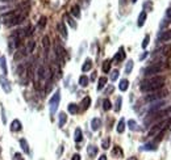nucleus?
<instances>
[{"instance_id": "nucleus-1", "label": "nucleus", "mask_w": 171, "mask_h": 160, "mask_svg": "<svg viewBox=\"0 0 171 160\" xmlns=\"http://www.w3.org/2000/svg\"><path fill=\"white\" fill-rule=\"evenodd\" d=\"M163 85H165V76H157L155 75L154 78L146 79L141 83L139 85V89L142 92H154L158 91V89H162Z\"/></svg>"}, {"instance_id": "nucleus-2", "label": "nucleus", "mask_w": 171, "mask_h": 160, "mask_svg": "<svg viewBox=\"0 0 171 160\" xmlns=\"http://www.w3.org/2000/svg\"><path fill=\"white\" fill-rule=\"evenodd\" d=\"M170 112H171V106H170V108H167V109L160 110V112H154V113H151V114H149V117H147L146 119H145V125L149 126L150 123H155L157 121L162 119V118L165 117V115H167Z\"/></svg>"}, {"instance_id": "nucleus-3", "label": "nucleus", "mask_w": 171, "mask_h": 160, "mask_svg": "<svg viewBox=\"0 0 171 160\" xmlns=\"http://www.w3.org/2000/svg\"><path fill=\"white\" fill-rule=\"evenodd\" d=\"M163 68H165V64L162 63H153L149 67H146L144 70V75L145 76H151V75H157V73L162 72Z\"/></svg>"}, {"instance_id": "nucleus-4", "label": "nucleus", "mask_w": 171, "mask_h": 160, "mask_svg": "<svg viewBox=\"0 0 171 160\" xmlns=\"http://www.w3.org/2000/svg\"><path fill=\"white\" fill-rule=\"evenodd\" d=\"M167 94V92L166 91H162V89H158V91H154V92H150V94H147L146 97H145V101L147 102H154V101H159L160 99H163V97Z\"/></svg>"}, {"instance_id": "nucleus-5", "label": "nucleus", "mask_w": 171, "mask_h": 160, "mask_svg": "<svg viewBox=\"0 0 171 160\" xmlns=\"http://www.w3.org/2000/svg\"><path fill=\"white\" fill-rule=\"evenodd\" d=\"M166 127H168L167 125V121H163V122L160 123H154V126H153V129L147 133V136H154V135H158L159 133H162L163 130H165Z\"/></svg>"}, {"instance_id": "nucleus-6", "label": "nucleus", "mask_w": 171, "mask_h": 160, "mask_svg": "<svg viewBox=\"0 0 171 160\" xmlns=\"http://www.w3.org/2000/svg\"><path fill=\"white\" fill-rule=\"evenodd\" d=\"M59 100H61V92H59V89H58V91H55V93L53 94L51 99H50V101H49L50 112H51V114H54V113L57 112V108H58V104H59Z\"/></svg>"}, {"instance_id": "nucleus-7", "label": "nucleus", "mask_w": 171, "mask_h": 160, "mask_svg": "<svg viewBox=\"0 0 171 160\" xmlns=\"http://www.w3.org/2000/svg\"><path fill=\"white\" fill-rule=\"evenodd\" d=\"M0 84H1L3 91H5V92H7V93H9V92L12 91V87H11V83H9V80H8V79H7V76H5V75L0 76Z\"/></svg>"}, {"instance_id": "nucleus-8", "label": "nucleus", "mask_w": 171, "mask_h": 160, "mask_svg": "<svg viewBox=\"0 0 171 160\" xmlns=\"http://www.w3.org/2000/svg\"><path fill=\"white\" fill-rule=\"evenodd\" d=\"M171 41V30H165L160 31L158 36V42H167Z\"/></svg>"}, {"instance_id": "nucleus-9", "label": "nucleus", "mask_w": 171, "mask_h": 160, "mask_svg": "<svg viewBox=\"0 0 171 160\" xmlns=\"http://www.w3.org/2000/svg\"><path fill=\"white\" fill-rule=\"evenodd\" d=\"M26 54H28L26 49H17L16 50V54L13 55V60H15V62H20L24 57H26Z\"/></svg>"}, {"instance_id": "nucleus-10", "label": "nucleus", "mask_w": 171, "mask_h": 160, "mask_svg": "<svg viewBox=\"0 0 171 160\" xmlns=\"http://www.w3.org/2000/svg\"><path fill=\"white\" fill-rule=\"evenodd\" d=\"M20 39H17V38H15V37H12L11 36L9 37V42H8V46H9V50L11 51H13V50H16L18 46H20Z\"/></svg>"}, {"instance_id": "nucleus-11", "label": "nucleus", "mask_w": 171, "mask_h": 160, "mask_svg": "<svg viewBox=\"0 0 171 160\" xmlns=\"http://www.w3.org/2000/svg\"><path fill=\"white\" fill-rule=\"evenodd\" d=\"M124 59H125V51H124L122 47H120V49H118V51L116 52L115 58H113V62L120 63V62H122Z\"/></svg>"}, {"instance_id": "nucleus-12", "label": "nucleus", "mask_w": 171, "mask_h": 160, "mask_svg": "<svg viewBox=\"0 0 171 160\" xmlns=\"http://www.w3.org/2000/svg\"><path fill=\"white\" fill-rule=\"evenodd\" d=\"M166 105V102L165 101H157V102H154V104H153V106L150 108L149 109V114H151V113H154V112H158V110L160 109V108H163Z\"/></svg>"}, {"instance_id": "nucleus-13", "label": "nucleus", "mask_w": 171, "mask_h": 160, "mask_svg": "<svg viewBox=\"0 0 171 160\" xmlns=\"http://www.w3.org/2000/svg\"><path fill=\"white\" fill-rule=\"evenodd\" d=\"M57 29H58V31H59V34L63 37V38H67V29H66V25H65V22L63 21H61V22H58V25H57Z\"/></svg>"}, {"instance_id": "nucleus-14", "label": "nucleus", "mask_w": 171, "mask_h": 160, "mask_svg": "<svg viewBox=\"0 0 171 160\" xmlns=\"http://www.w3.org/2000/svg\"><path fill=\"white\" fill-rule=\"evenodd\" d=\"M55 54H57V58L62 62L63 57H65V50H63V47L61 46L59 43L57 42V45H55Z\"/></svg>"}, {"instance_id": "nucleus-15", "label": "nucleus", "mask_w": 171, "mask_h": 160, "mask_svg": "<svg viewBox=\"0 0 171 160\" xmlns=\"http://www.w3.org/2000/svg\"><path fill=\"white\" fill-rule=\"evenodd\" d=\"M87 154H88L89 157H95L97 155V147L94 146V144H89V146L87 147Z\"/></svg>"}, {"instance_id": "nucleus-16", "label": "nucleus", "mask_w": 171, "mask_h": 160, "mask_svg": "<svg viewBox=\"0 0 171 160\" xmlns=\"http://www.w3.org/2000/svg\"><path fill=\"white\" fill-rule=\"evenodd\" d=\"M100 126H101V121H100V118H94V119L91 121V129L94 131L99 130Z\"/></svg>"}, {"instance_id": "nucleus-17", "label": "nucleus", "mask_w": 171, "mask_h": 160, "mask_svg": "<svg viewBox=\"0 0 171 160\" xmlns=\"http://www.w3.org/2000/svg\"><path fill=\"white\" fill-rule=\"evenodd\" d=\"M92 68V60L91 59H86L83 63V66H82V71L83 72H88L89 70Z\"/></svg>"}, {"instance_id": "nucleus-18", "label": "nucleus", "mask_w": 171, "mask_h": 160, "mask_svg": "<svg viewBox=\"0 0 171 160\" xmlns=\"http://www.w3.org/2000/svg\"><path fill=\"white\" fill-rule=\"evenodd\" d=\"M146 17H147L146 10H144V12L139 13V16H138V22H137V25H138V26H144L145 21H146Z\"/></svg>"}, {"instance_id": "nucleus-19", "label": "nucleus", "mask_w": 171, "mask_h": 160, "mask_svg": "<svg viewBox=\"0 0 171 160\" xmlns=\"http://www.w3.org/2000/svg\"><path fill=\"white\" fill-rule=\"evenodd\" d=\"M71 15H72L74 17H76V18L80 17V8H79L78 4H75V5L71 7Z\"/></svg>"}, {"instance_id": "nucleus-20", "label": "nucleus", "mask_w": 171, "mask_h": 160, "mask_svg": "<svg viewBox=\"0 0 171 160\" xmlns=\"http://www.w3.org/2000/svg\"><path fill=\"white\" fill-rule=\"evenodd\" d=\"M42 46H44V49H45V52H49V49H50V39H49V37L47 36H45L44 38H42Z\"/></svg>"}, {"instance_id": "nucleus-21", "label": "nucleus", "mask_w": 171, "mask_h": 160, "mask_svg": "<svg viewBox=\"0 0 171 160\" xmlns=\"http://www.w3.org/2000/svg\"><path fill=\"white\" fill-rule=\"evenodd\" d=\"M89 105H91V99H89L88 96L84 97L83 100H82V109L83 110H87L89 108Z\"/></svg>"}, {"instance_id": "nucleus-22", "label": "nucleus", "mask_w": 171, "mask_h": 160, "mask_svg": "<svg viewBox=\"0 0 171 160\" xmlns=\"http://www.w3.org/2000/svg\"><path fill=\"white\" fill-rule=\"evenodd\" d=\"M11 130L12 131H20L21 130V122L18 119H15L11 125Z\"/></svg>"}, {"instance_id": "nucleus-23", "label": "nucleus", "mask_w": 171, "mask_h": 160, "mask_svg": "<svg viewBox=\"0 0 171 160\" xmlns=\"http://www.w3.org/2000/svg\"><path fill=\"white\" fill-rule=\"evenodd\" d=\"M74 139H75V142H82V139H83V133H82V129H75V135H74Z\"/></svg>"}, {"instance_id": "nucleus-24", "label": "nucleus", "mask_w": 171, "mask_h": 160, "mask_svg": "<svg viewBox=\"0 0 171 160\" xmlns=\"http://www.w3.org/2000/svg\"><path fill=\"white\" fill-rule=\"evenodd\" d=\"M107 81H108V79L105 78V76H101V78L99 79V84H97V91H101V89L105 87Z\"/></svg>"}, {"instance_id": "nucleus-25", "label": "nucleus", "mask_w": 171, "mask_h": 160, "mask_svg": "<svg viewBox=\"0 0 171 160\" xmlns=\"http://www.w3.org/2000/svg\"><path fill=\"white\" fill-rule=\"evenodd\" d=\"M0 68H1L3 73H5V75H7L8 68H7V60H5V58H4V57L0 58Z\"/></svg>"}, {"instance_id": "nucleus-26", "label": "nucleus", "mask_w": 171, "mask_h": 160, "mask_svg": "<svg viewBox=\"0 0 171 160\" xmlns=\"http://www.w3.org/2000/svg\"><path fill=\"white\" fill-rule=\"evenodd\" d=\"M128 87H129V81L126 80V79H122V80L120 81V85H118V88H120V91L125 92L126 89H128Z\"/></svg>"}, {"instance_id": "nucleus-27", "label": "nucleus", "mask_w": 171, "mask_h": 160, "mask_svg": "<svg viewBox=\"0 0 171 160\" xmlns=\"http://www.w3.org/2000/svg\"><path fill=\"white\" fill-rule=\"evenodd\" d=\"M65 20L67 21V22H68V25H70L72 29H76V22H75V21H74V18H72V17H70V16L67 15V13H66V15H65Z\"/></svg>"}, {"instance_id": "nucleus-28", "label": "nucleus", "mask_w": 171, "mask_h": 160, "mask_svg": "<svg viewBox=\"0 0 171 160\" xmlns=\"http://www.w3.org/2000/svg\"><path fill=\"white\" fill-rule=\"evenodd\" d=\"M67 109H68V112H70L71 114H76V113H78V105L74 104V102H71V104H68Z\"/></svg>"}, {"instance_id": "nucleus-29", "label": "nucleus", "mask_w": 171, "mask_h": 160, "mask_svg": "<svg viewBox=\"0 0 171 160\" xmlns=\"http://www.w3.org/2000/svg\"><path fill=\"white\" fill-rule=\"evenodd\" d=\"M79 85L80 87H87L88 85V78H87L86 75H82L80 78H79Z\"/></svg>"}, {"instance_id": "nucleus-30", "label": "nucleus", "mask_w": 171, "mask_h": 160, "mask_svg": "<svg viewBox=\"0 0 171 160\" xmlns=\"http://www.w3.org/2000/svg\"><path fill=\"white\" fill-rule=\"evenodd\" d=\"M20 146H21V148H23V151L28 154L29 152V144H28V142H26L25 139H20Z\"/></svg>"}, {"instance_id": "nucleus-31", "label": "nucleus", "mask_w": 171, "mask_h": 160, "mask_svg": "<svg viewBox=\"0 0 171 160\" xmlns=\"http://www.w3.org/2000/svg\"><path fill=\"white\" fill-rule=\"evenodd\" d=\"M66 121H67V115H66V113H59V127H62V126H65Z\"/></svg>"}, {"instance_id": "nucleus-32", "label": "nucleus", "mask_w": 171, "mask_h": 160, "mask_svg": "<svg viewBox=\"0 0 171 160\" xmlns=\"http://www.w3.org/2000/svg\"><path fill=\"white\" fill-rule=\"evenodd\" d=\"M124 130H125V121L121 118L120 119V122H118V125H117V133H124Z\"/></svg>"}, {"instance_id": "nucleus-33", "label": "nucleus", "mask_w": 171, "mask_h": 160, "mask_svg": "<svg viewBox=\"0 0 171 160\" xmlns=\"http://www.w3.org/2000/svg\"><path fill=\"white\" fill-rule=\"evenodd\" d=\"M112 155H113V156H118V157H121V156H122V150H121L118 146H116L115 148H113V151H112Z\"/></svg>"}, {"instance_id": "nucleus-34", "label": "nucleus", "mask_w": 171, "mask_h": 160, "mask_svg": "<svg viewBox=\"0 0 171 160\" xmlns=\"http://www.w3.org/2000/svg\"><path fill=\"white\" fill-rule=\"evenodd\" d=\"M101 68H103V71H104V72H109V71H110V60H104Z\"/></svg>"}, {"instance_id": "nucleus-35", "label": "nucleus", "mask_w": 171, "mask_h": 160, "mask_svg": "<svg viewBox=\"0 0 171 160\" xmlns=\"http://www.w3.org/2000/svg\"><path fill=\"white\" fill-rule=\"evenodd\" d=\"M132 70H133V60H128L125 66V73H130Z\"/></svg>"}, {"instance_id": "nucleus-36", "label": "nucleus", "mask_w": 171, "mask_h": 160, "mask_svg": "<svg viewBox=\"0 0 171 160\" xmlns=\"http://www.w3.org/2000/svg\"><path fill=\"white\" fill-rule=\"evenodd\" d=\"M110 108H112V104H110V101L108 99H105L104 101H103V109H104V110H109Z\"/></svg>"}, {"instance_id": "nucleus-37", "label": "nucleus", "mask_w": 171, "mask_h": 160, "mask_svg": "<svg viewBox=\"0 0 171 160\" xmlns=\"http://www.w3.org/2000/svg\"><path fill=\"white\" fill-rule=\"evenodd\" d=\"M34 46H36V43H34V41H29V42H28V46L25 47V49H26V51H28V52H33V50H34Z\"/></svg>"}, {"instance_id": "nucleus-38", "label": "nucleus", "mask_w": 171, "mask_h": 160, "mask_svg": "<svg viewBox=\"0 0 171 160\" xmlns=\"http://www.w3.org/2000/svg\"><path fill=\"white\" fill-rule=\"evenodd\" d=\"M121 104H122V99H121V97H117V100H116V106H115V110H116V112H120Z\"/></svg>"}, {"instance_id": "nucleus-39", "label": "nucleus", "mask_w": 171, "mask_h": 160, "mask_svg": "<svg viewBox=\"0 0 171 160\" xmlns=\"http://www.w3.org/2000/svg\"><path fill=\"white\" fill-rule=\"evenodd\" d=\"M141 150H147V151H155L157 150V147H155V144H145L144 147H142Z\"/></svg>"}, {"instance_id": "nucleus-40", "label": "nucleus", "mask_w": 171, "mask_h": 160, "mask_svg": "<svg viewBox=\"0 0 171 160\" xmlns=\"http://www.w3.org/2000/svg\"><path fill=\"white\" fill-rule=\"evenodd\" d=\"M109 143H110V139L109 138H105L104 140H103V143H101V147L104 150H108V148H109Z\"/></svg>"}, {"instance_id": "nucleus-41", "label": "nucleus", "mask_w": 171, "mask_h": 160, "mask_svg": "<svg viewBox=\"0 0 171 160\" xmlns=\"http://www.w3.org/2000/svg\"><path fill=\"white\" fill-rule=\"evenodd\" d=\"M117 78H118V71L117 70H113L112 72H110V80L115 81V80H117Z\"/></svg>"}, {"instance_id": "nucleus-42", "label": "nucleus", "mask_w": 171, "mask_h": 160, "mask_svg": "<svg viewBox=\"0 0 171 160\" xmlns=\"http://www.w3.org/2000/svg\"><path fill=\"white\" fill-rule=\"evenodd\" d=\"M45 25H46V17H44V16H42L41 18H39V22H38V26L41 29H44L45 28Z\"/></svg>"}, {"instance_id": "nucleus-43", "label": "nucleus", "mask_w": 171, "mask_h": 160, "mask_svg": "<svg viewBox=\"0 0 171 160\" xmlns=\"http://www.w3.org/2000/svg\"><path fill=\"white\" fill-rule=\"evenodd\" d=\"M128 126H129V129H130V130H136V129H137V123H136V121L130 119V121L128 122Z\"/></svg>"}, {"instance_id": "nucleus-44", "label": "nucleus", "mask_w": 171, "mask_h": 160, "mask_svg": "<svg viewBox=\"0 0 171 160\" xmlns=\"http://www.w3.org/2000/svg\"><path fill=\"white\" fill-rule=\"evenodd\" d=\"M149 41H150V37L149 36H145L144 42H142V47H144V49H146V46L149 45Z\"/></svg>"}, {"instance_id": "nucleus-45", "label": "nucleus", "mask_w": 171, "mask_h": 160, "mask_svg": "<svg viewBox=\"0 0 171 160\" xmlns=\"http://www.w3.org/2000/svg\"><path fill=\"white\" fill-rule=\"evenodd\" d=\"M144 7H145V10H151L153 5H151V3H150V1H146L144 4Z\"/></svg>"}, {"instance_id": "nucleus-46", "label": "nucleus", "mask_w": 171, "mask_h": 160, "mask_svg": "<svg viewBox=\"0 0 171 160\" xmlns=\"http://www.w3.org/2000/svg\"><path fill=\"white\" fill-rule=\"evenodd\" d=\"M13 157H15L13 160H24V159H23V155L18 154V152H17V154H15V156H13Z\"/></svg>"}, {"instance_id": "nucleus-47", "label": "nucleus", "mask_w": 171, "mask_h": 160, "mask_svg": "<svg viewBox=\"0 0 171 160\" xmlns=\"http://www.w3.org/2000/svg\"><path fill=\"white\" fill-rule=\"evenodd\" d=\"M71 160H80V155H79V154L72 155V159H71Z\"/></svg>"}, {"instance_id": "nucleus-48", "label": "nucleus", "mask_w": 171, "mask_h": 160, "mask_svg": "<svg viewBox=\"0 0 171 160\" xmlns=\"http://www.w3.org/2000/svg\"><path fill=\"white\" fill-rule=\"evenodd\" d=\"M166 16H167V18H171V8H168L167 12H166Z\"/></svg>"}, {"instance_id": "nucleus-49", "label": "nucleus", "mask_w": 171, "mask_h": 160, "mask_svg": "<svg viewBox=\"0 0 171 160\" xmlns=\"http://www.w3.org/2000/svg\"><path fill=\"white\" fill-rule=\"evenodd\" d=\"M147 55H149V52H147V51H145V52H144V54H142V55H141V60H142V59H145V58H146V57H147Z\"/></svg>"}, {"instance_id": "nucleus-50", "label": "nucleus", "mask_w": 171, "mask_h": 160, "mask_svg": "<svg viewBox=\"0 0 171 160\" xmlns=\"http://www.w3.org/2000/svg\"><path fill=\"white\" fill-rule=\"evenodd\" d=\"M99 160H107V156H105V155H101V156L99 157Z\"/></svg>"}, {"instance_id": "nucleus-51", "label": "nucleus", "mask_w": 171, "mask_h": 160, "mask_svg": "<svg viewBox=\"0 0 171 160\" xmlns=\"http://www.w3.org/2000/svg\"><path fill=\"white\" fill-rule=\"evenodd\" d=\"M112 91H113V87H110V88L107 89V93H109V92H112Z\"/></svg>"}, {"instance_id": "nucleus-52", "label": "nucleus", "mask_w": 171, "mask_h": 160, "mask_svg": "<svg viewBox=\"0 0 171 160\" xmlns=\"http://www.w3.org/2000/svg\"><path fill=\"white\" fill-rule=\"evenodd\" d=\"M1 3H9V1H12V0H0Z\"/></svg>"}, {"instance_id": "nucleus-53", "label": "nucleus", "mask_w": 171, "mask_h": 160, "mask_svg": "<svg viewBox=\"0 0 171 160\" xmlns=\"http://www.w3.org/2000/svg\"><path fill=\"white\" fill-rule=\"evenodd\" d=\"M128 160H137V157H134V156H132V157H129Z\"/></svg>"}, {"instance_id": "nucleus-54", "label": "nucleus", "mask_w": 171, "mask_h": 160, "mask_svg": "<svg viewBox=\"0 0 171 160\" xmlns=\"http://www.w3.org/2000/svg\"><path fill=\"white\" fill-rule=\"evenodd\" d=\"M130 1H132V3H136V1H137V0H130Z\"/></svg>"}, {"instance_id": "nucleus-55", "label": "nucleus", "mask_w": 171, "mask_h": 160, "mask_svg": "<svg viewBox=\"0 0 171 160\" xmlns=\"http://www.w3.org/2000/svg\"><path fill=\"white\" fill-rule=\"evenodd\" d=\"M86 1H87V3H88V1H89V0H86Z\"/></svg>"}]
</instances>
